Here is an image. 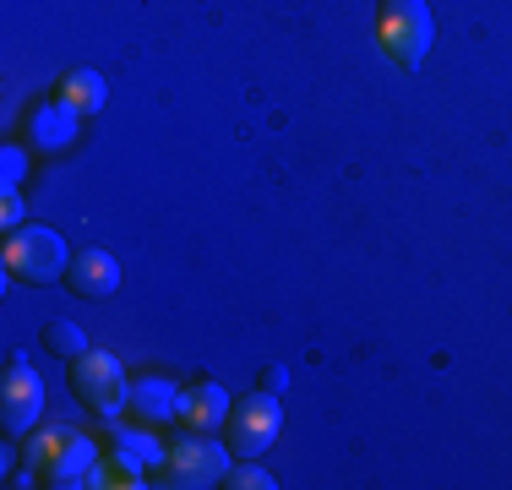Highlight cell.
Wrapping results in <instances>:
<instances>
[{"label": "cell", "mask_w": 512, "mask_h": 490, "mask_svg": "<svg viewBox=\"0 0 512 490\" xmlns=\"http://www.w3.org/2000/svg\"><path fill=\"white\" fill-rule=\"evenodd\" d=\"M93 463H99V441L77 425H50V431H33L28 441V469L55 490L88 485Z\"/></svg>", "instance_id": "6da1fadb"}, {"label": "cell", "mask_w": 512, "mask_h": 490, "mask_svg": "<svg viewBox=\"0 0 512 490\" xmlns=\"http://www.w3.org/2000/svg\"><path fill=\"white\" fill-rule=\"evenodd\" d=\"M376 44L398 71H420L436 44V17L425 0H382L376 6Z\"/></svg>", "instance_id": "7a4b0ae2"}, {"label": "cell", "mask_w": 512, "mask_h": 490, "mask_svg": "<svg viewBox=\"0 0 512 490\" xmlns=\"http://www.w3.org/2000/svg\"><path fill=\"white\" fill-rule=\"evenodd\" d=\"M0 262H6V273L22 278V284H60V278L71 273L66 240H60L55 229H44V224H22L17 235H6Z\"/></svg>", "instance_id": "3957f363"}, {"label": "cell", "mask_w": 512, "mask_h": 490, "mask_svg": "<svg viewBox=\"0 0 512 490\" xmlns=\"http://www.w3.org/2000/svg\"><path fill=\"white\" fill-rule=\"evenodd\" d=\"M71 392H77L88 409H99L104 420H115V414L131 403V376L109 349H88V354L71 360Z\"/></svg>", "instance_id": "277c9868"}, {"label": "cell", "mask_w": 512, "mask_h": 490, "mask_svg": "<svg viewBox=\"0 0 512 490\" xmlns=\"http://www.w3.org/2000/svg\"><path fill=\"white\" fill-rule=\"evenodd\" d=\"M229 458L235 452L224 447V441H213V431H186L169 447V485H180V490H197V485H224V474H229Z\"/></svg>", "instance_id": "5b68a950"}, {"label": "cell", "mask_w": 512, "mask_h": 490, "mask_svg": "<svg viewBox=\"0 0 512 490\" xmlns=\"http://www.w3.org/2000/svg\"><path fill=\"white\" fill-rule=\"evenodd\" d=\"M278 431H284V403H278V392H251L246 403L229 409V452L235 458H262L278 441Z\"/></svg>", "instance_id": "8992f818"}, {"label": "cell", "mask_w": 512, "mask_h": 490, "mask_svg": "<svg viewBox=\"0 0 512 490\" xmlns=\"http://www.w3.org/2000/svg\"><path fill=\"white\" fill-rule=\"evenodd\" d=\"M39 414H44L39 371H33L22 354H11V360H6V382H0V425H6V436H28L33 425H39Z\"/></svg>", "instance_id": "52a82bcc"}, {"label": "cell", "mask_w": 512, "mask_h": 490, "mask_svg": "<svg viewBox=\"0 0 512 490\" xmlns=\"http://www.w3.org/2000/svg\"><path fill=\"white\" fill-rule=\"evenodd\" d=\"M77 126H82V115L66 98H44V104H33L28 115H22V142H28L33 153H66V147L77 142Z\"/></svg>", "instance_id": "ba28073f"}, {"label": "cell", "mask_w": 512, "mask_h": 490, "mask_svg": "<svg viewBox=\"0 0 512 490\" xmlns=\"http://www.w3.org/2000/svg\"><path fill=\"white\" fill-rule=\"evenodd\" d=\"M229 392L218 382H197V387H180V414L175 425H186V431H218V425H229Z\"/></svg>", "instance_id": "9c48e42d"}, {"label": "cell", "mask_w": 512, "mask_h": 490, "mask_svg": "<svg viewBox=\"0 0 512 490\" xmlns=\"http://www.w3.org/2000/svg\"><path fill=\"white\" fill-rule=\"evenodd\" d=\"M66 284H71V294H82V300H109V294L120 289V262L109 251H77Z\"/></svg>", "instance_id": "30bf717a"}, {"label": "cell", "mask_w": 512, "mask_h": 490, "mask_svg": "<svg viewBox=\"0 0 512 490\" xmlns=\"http://www.w3.org/2000/svg\"><path fill=\"white\" fill-rule=\"evenodd\" d=\"M131 414H137L142 425H169L180 414V387L164 382V376H142V382H131Z\"/></svg>", "instance_id": "8fae6325"}, {"label": "cell", "mask_w": 512, "mask_h": 490, "mask_svg": "<svg viewBox=\"0 0 512 490\" xmlns=\"http://www.w3.org/2000/svg\"><path fill=\"white\" fill-rule=\"evenodd\" d=\"M142 474H148V463H142V458H131L126 447H115L109 458L93 463L88 485H93V490H142V485H148Z\"/></svg>", "instance_id": "7c38bea8"}, {"label": "cell", "mask_w": 512, "mask_h": 490, "mask_svg": "<svg viewBox=\"0 0 512 490\" xmlns=\"http://www.w3.org/2000/svg\"><path fill=\"white\" fill-rule=\"evenodd\" d=\"M60 98H66V104L77 109L82 120H88V115H99V109H104L109 88H104V77H99V71L77 66V71H66V77H60Z\"/></svg>", "instance_id": "4fadbf2b"}, {"label": "cell", "mask_w": 512, "mask_h": 490, "mask_svg": "<svg viewBox=\"0 0 512 490\" xmlns=\"http://www.w3.org/2000/svg\"><path fill=\"white\" fill-rule=\"evenodd\" d=\"M39 343L50 354H60V360H77V354H88V333H82L77 322H66V316H55V322H44Z\"/></svg>", "instance_id": "5bb4252c"}, {"label": "cell", "mask_w": 512, "mask_h": 490, "mask_svg": "<svg viewBox=\"0 0 512 490\" xmlns=\"http://www.w3.org/2000/svg\"><path fill=\"white\" fill-rule=\"evenodd\" d=\"M115 447H126L131 458H142L148 469L169 458V452H164V441H158V436L148 431V425H120V431H115Z\"/></svg>", "instance_id": "9a60e30c"}, {"label": "cell", "mask_w": 512, "mask_h": 490, "mask_svg": "<svg viewBox=\"0 0 512 490\" xmlns=\"http://www.w3.org/2000/svg\"><path fill=\"white\" fill-rule=\"evenodd\" d=\"M224 485H229V490H273L278 480H273L267 469H256V458H240V463H229Z\"/></svg>", "instance_id": "2e32d148"}, {"label": "cell", "mask_w": 512, "mask_h": 490, "mask_svg": "<svg viewBox=\"0 0 512 490\" xmlns=\"http://www.w3.org/2000/svg\"><path fill=\"white\" fill-rule=\"evenodd\" d=\"M28 153H33L28 142H22V147L11 142L6 153H0V169H6V175H0V180H6V191H17V186H22V169H28Z\"/></svg>", "instance_id": "e0dca14e"}, {"label": "cell", "mask_w": 512, "mask_h": 490, "mask_svg": "<svg viewBox=\"0 0 512 490\" xmlns=\"http://www.w3.org/2000/svg\"><path fill=\"white\" fill-rule=\"evenodd\" d=\"M0 229H6V235H17V229H22V196L17 191L0 196Z\"/></svg>", "instance_id": "ac0fdd59"}, {"label": "cell", "mask_w": 512, "mask_h": 490, "mask_svg": "<svg viewBox=\"0 0 512 490\" xmlns=\"http://www.w3.org/2000/svg\"><path fill=\"white\" fill-rule=\"evenodd\" d=\"M284 382H289L284 365H267V371H262V392H284Z\"/></svg>", "instance_id": "d6986e66"}]
</instances>
